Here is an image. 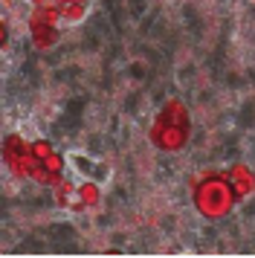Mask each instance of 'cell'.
Listing matches in <instances>:
<instances>
[{
  "label": "cell",
  "instance_id": "7",
  "mask_svg": "<svg viewBox=\"0 0 255 258\" xmlns=\"http://www.w3.org/2000/svg\"><path fill=\"white\" fill-rule=\"evenodd\" d=\"M44 165H46V171H49V186H58V183L64 180V174H61V171H64V157L58 151H52L44 160Z\"/></svg>",
  "mask_w": 255,
  "mask_h": 258
},
{
  "label": "cell",
  "instance_id": "1",
  "mask_svg": "<svg viewBox=\"0 0 255 258\" xmlns=\"http://www.w3.org/2000/svg\"><path fill=\"white\" fill-rule=\"evenodd\" d=\"M192 203L206 221H220L235 209V188L229 183V171H203L192 180Z\"/></svg>",
  "mask_w": 255,
  "mask_h": 258
},
{
  "label": "cell",
  "instance_id": "6",
  "mask_svg": "<svg viewBox=\"0 0 255 258\" xmlns=\"http://www.w3.org/2000/svg\"><path fill=\"white\" fill-rule=\"evenodd\" d=\"M79 198L84 200L87 209H96V206L102 203V188L96 186L93 180H84V183H79Z\"/></svg>",
  "mask_w": 255,
  "mask_h": 258
},
{
  "label": "cell",
  "instance_id": "10",
  "mask_svg": "<svg viewBox=\"0 0 255 258\" xmlns=\"http://www.w3.org/2000/svg\"><path fill=\"white\" fill-rule=\"evenodd\" d=\"M6 44H9V21L3 18V24H0V47L6 49Z\"/></svg>",
  "mask_w": 255,
  "mask_h": 258
},
{
  "label": "cell",
  "instance_id": "5",
  "mask_svg": "<svg viewBox=\"0 0 255 258\" xmlns=\"http://www.w3.org/2000/svg\"><path fill=\"white\" fill-rule=\"evenodd\" d=\"M229 183H232V188H235V198L246 200L255 191V171L249 168V165L235 163L229 168Z\"/></svg>",
  "mask_w": 255,
  "mask_h": 258
},
{
  "label": "cell",
  "instance_id": "11",
  "mask_svg": "<svg viewBox=\"0 0 255 258\" xmlns=\"http://www.w3.org/2000/svg\"><path fill=\"white\" fill-rule=\"evenodd\" d=\"M32 6L44 9V6H58V0H32Z\"/></svg>",
  "mask_w": 255,
  "mask_h": 258
},
{
  "label": "cell",
  "instance_id": "12",
  "mask_svg": "<svg viewBox=\"0 0 255 258\" xmlns=\"http://www.w3.org/2000/svg\"><path fill=\"white\" fill-rule=\"evenodd\" d=\"M70 3H87V0H58V6H70Z\"/></svg>",
  "mask_w": 255,
  "mask_h": 258
},
{
  "label": "cell",
  "instance_id": "4",
  "mask_svg": "<svg viewBox=\"0 0 255 258\" xmlns=\"http://www.w3.org/2000/svg\"><path fill=\"white\" fill-rule=\"evenodd\" d=\"M29 38L38 49H52L58 44V26L55 24H46L44 18L38 15H29Z\"/></svg>",
  "mask_w": 255,
  "mask_h": 258
},
{
  "label": "cell",
  "instance_id": "9",
  "mask_svg": "<svg viewBox=\"0 0 255 258\" xmlns=\"http://www.w3.org/2000/svg\"><path fill=\"white\" fill-rule=\"evenodd\" d=\"M32 151H35L38 160H46V157L52 154V145H49V140H35L32 142Z\"/></svg>",
  "mask_w": 255,
  "mask_h": 258
},
{
  "label": "cell",
  "instance_id": "8",
  "mask_svg": "<svg viewBox=\"0 0 255 258\" xmlns=\"http://www.w3.org/2000/svg\"><path fill=\"white\" fill-rule=\"evenodd\" d=\"M87 12V3H70V6H61V18L64 21H81Z\"/></svg>",
  "mask_w": 255,
  "mask_h": 258
},
{
  "label": "cell",
  "instance_id": "2",
  "mask_svg": "<svg viewBox=\"0 0 255 258\" xmlns=\"http://www.w3.org/2000/svg\"><path fill=\"white\" fill-rule=\"evenodd\" d=\"M148 137L154 142V148H160L165 154H174L180 148H185V142L192 137V116H188V107L183 105V99L171 96L160 107Z\"/></svg>",
  "mask_w": 255,
  "mask_h": 258
},
{
  "label": "cell",
  "instance_id": "13",
  "mask_svg": "<svg viewBox=\"0 0 255 258\" xmlns=\"http://www.w3.org/2000/svg\"><path fill=\"white\" fill-rule=\"evenodd\" d=\"M252 3H255V0H252Z\"/></svg>",
  "mask_w": 255,
  "mask_h": 258
},
{
  "label": "cell",
  "instance_id": "3",
  "mask_svg": "<svg viewBox=\"0 0 255 258\" xmlns=\"http://www.w3.org/2000/svg\"><path fill=\"white\" fill-rule=\"evenodd\" d=\"M35 160V151H32V142H23L18 134H9L3 140V163L9 168V174H15L18 180H23L26 174V165Z\"/></svg>",
  "mask_w": 255,
  "mask_h": 258
}]
</instances>
